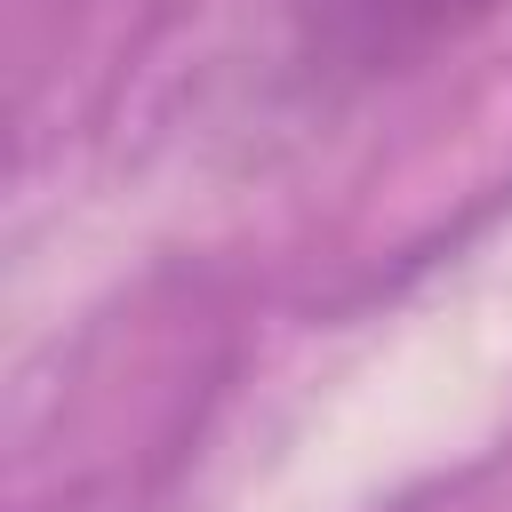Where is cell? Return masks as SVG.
I'll list each match as a JSON object with an SVG mask.
<instances>
[{"label":"cell","instance_id":"cell-1","mask_svg":"<svg viewBox=\"0 0 512 512\" xmlns=\"http://www.w3.org/2000/svg\"><path fill=\"white\" fill-rule=\"evenodd\" d=\"M504 0H320L304 16V72L312 80H384L480 32Z\"/></svg>","mask_w":512,"mask_h":512}]
</instances>
